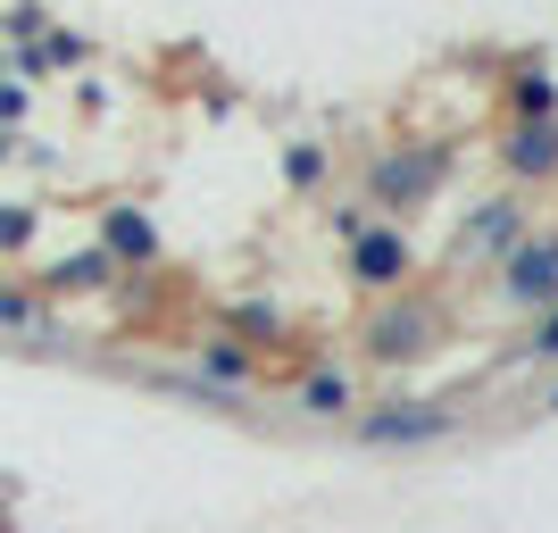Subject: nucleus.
Here are the masks:
<instances>
[{
	"label": "nucleus",
	"instance_id": "nucleus-2",
	"mask_svg": "<svg viewBox=\"0 0 558 533\" xmlns=\"http://www.w3.org/2000/svg\"><path fill=\"white\" fill-rule=\"evenodd\" d=\"M350 267H359V283H400V267H409V242H400V233H359Z\"/></svg>",
	"mask_w": 558,
	"mask_h": 533
},
{
	"label": "nucleus",
	"instance_id": "nucleus-1",
	"mask_svg": "<svg viewBox=\"0 0 558 533\" xmlns=\"http://www.w3.org/2000/svg\"><path fill=\"white\" fill-rule=\"evenodd\" d=\"M509 292L517 301H558V242H534V251L509 258Z\"/></svg>",
	"mask_w": 558,
	"mask_h": 533
},
{
	"label": "nucleus",
	"instance_id": "nucleus-9",
	"mask_svg": "<svg viewBox=\"0 0 558 533\" xmlns=\"http://www.w3.org/2000/svg\"><path fill=\"white\" fill-rule=\"evenodd\" d=\"M534 350H542V359H558V308H550V325L534 334Z\"/></svg>",
	"mask_w": 558,
	"mask_h": 533
},
{
	"label": "nucleus",
	"instance_id": "nucleus-3",
	"mask_svg": "<svg viewBox=\"0 0 558 533\" xmlns=\"http://www.w3.org/2000/svg\"><path fill=\"white\" fill-rule=\"evenodd\" d=\"M442 409H417V417H375L367 425V441H425V434H442Z\"/></svg>",
	"mask_w": 558,
	"mask_h": 533
},
{
	"label": "nucleus",
	"instance_id": "nucleus-8",
	"mask_svg": "<svg viewBox=\"0 0 558 533\" xmlns=\"http://www.w3.org/2000/svg\"><path fill=\"white\" fill-rule=\"evenodd\" d=\"M25 233H34V217H25V209H0V242H25Z\"/></svg>",
	"mask_w": 558,
	"mask_h": 533
},
{
	"label": "nucleus",
	"instance_id": "nucleus-6",
	"mask_svg": "<svg viewBox=\"0 0 558 533\" xmlns=\"http://www.w3.org/2000/svg\"><path fill=\"white\" fill-rule=\"evenodd\" d=\"M308 409H326V417L350 409V384H342V375H317V384H308Z\"/></svg>",
	"mask_w": 558,
	"mask_h": 533
},
{
	"label": "nucleus",
	"instance_id": "nucleus-10",
	"mask_svg": "<svg viewBox=\"0 0 558 533\" xmlns=\"http://www.w3.org/2000/svg\"><path fill=\"white\" fill-rule=\"evenodd\" d=\"M0 150H9V142H0Z\"/></svg>",
	"mask_w": 558,
	"mask_h": 533
},
{
	"label": "nucleus",
	"instance_id": "nucleus-5",
	"mask_svg": "<svg viewBox=\"0 0 558 533\" xmlns=\"http://www.w3.org/2000/svg\"><path fill=\"white\" fill-rule=\"evenodd\" d=\"M375 350H384V359H409V350H425V317H384V325H375Z\"/></svg>",
	"mask_w": 558,
	"mask_h": 533
},
{
	"label": "nucleus",
	"instance_id": "nucleus-11",
	"mask_svg": "<svg viewBox=\"0 0 558 533\" xmlns=\"http://www.w3.org/2000/svg\"><path fill=\"white\" fill-rule=\"evenodd\" d=\"M550 409H558V400H550Z\"/></svg>",
	"mask_w": 558,
	"mask_h": 533
},
{
	"label": "nucleus",
	"instance_id": "nucleus-7",
	"mask_svg": "<svg viewBox=\"0 0 558 533\" xmlns=\"http://www.w3.org/2000/svg\"><path fill=\"white\" fill-rule=\"evenodd\" d=\"M109 242H117V251H150V226H142V217H109Z\"/></svg>",
	"mask_w": 558,
	"mask_h": 533
},
{
	"label": "nucleus",
	"instance_id": "nucleus-4",
	"mask_svg": "<svg viewBox=\"0 0 558 533\" xmlns=\"http://www.w3.org/2000/svg\"><path fill=\"white\" fill-rule=\"evenodd\" d=\"M509 159L534 167V175H542V167H558V125H525V134L509 142Z\"/></svg>",
	"mask_w": 558,
	"mask_h": 533
}]
</instances>
